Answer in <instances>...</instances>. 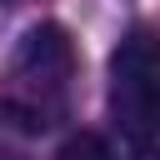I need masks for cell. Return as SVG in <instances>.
Returning <instances> with one entry per match:
<instances>
[{"mask_svg":"<svg viewBox=\"0 0 160 160\" xmlns=\"http://www.w3.org/2000/svg\"><path fill=\"white\" fill-rule=\"evenodd\" d=\"M70 90H75V40L55 20L30 25L5 70V100H0L5 120H15L20 130H50L65 120Z\"/></svg>","mask_w":160,"mask_h":160,"instance_id":"6da1fadb","label":"cell"},{"mask_svg":"<svg viewBox=\"0 0 160 160\" xmlns=\"http://www.w3.org/2000/svg\"><path fill=\"white\" fill-rule=\"evenodd\" d=\"M110 120L130 150H160V30L150 25L110 50Z\"/></svg>","mask_w":160,"mask_h":160,"instance_id":"7a4b0ae2","label":"cell"},{"mask_svg":"<svg viewBox=\"0 0 160 160\" xmlns=\"http://www.w3.org/2000/svg\"><path fill=\"white\" fill-rule=\"evenodd\" d=\"M55 160H115V155H110V145H105L95 130H75V135L60 140Z\"/></svg>","mask_w":160,"mask_h":160,"instance_id":"3957f363","label":"cell"},{"mask_svg":"<svg viewBox=\"0 0 160 160\" xmlns=\"http://www.w3.org/2000/svg\"><path fill=\"white\" fill-rule=\"evenodd\" d=\"M130 160H160V150H130Z\"/></svg>","mask_w":160,"mask_h":160,"instance_id":"277c9868","label":"cell"}]
</instances>
